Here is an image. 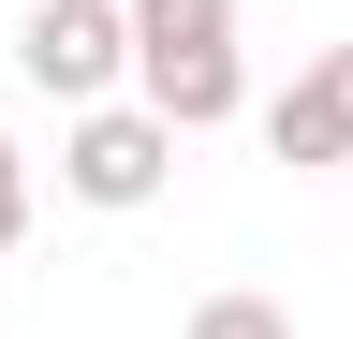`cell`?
<instances>
[{
	"label": "cell",
	"instance_id": "cell-1",
	"mask_svg": "<svg viewBox=\"0 0 353 339\" xmlns=\"http://www.w3.org/2000/svg\"><path fill=\"white\" fill-rule=\"evenodd\" d=\"M132 15V104L162 118L176 148L250 118V59H236V0H118Z\"/></svg>",
	"mask_w": 353,
	"mask_h": 339
},
{
	"label": "cell",
	"instance_id": "cell-2",
	"mask_svg": "<svg viewBox=\"0 0 353 339\" xmlns=\"http://www.w3.org/2000/svg\"><path fill=\"white\" fill-rule=\"evenodd\" d=\"M15 74H30L59 118L118 104V89H132V15H118V0H30V15H15Z\"/></svg>",
	"mask_w": 353,
	"mask_h": 339
},
{
	"label": "cell",
	"instance_id": "cell-3",
	"mask_svg": "<svg viewBox=\"0 0 353 339\" xmlns=\"http://www.w3.org/2000/svg\"><path fill=\"white\" fill-rule=\"evenodd\" d=\"M162 177H176V133L148 104H88V118H59V192L74 206H103V222H132V206H162Z\"/></svg>",
	"mask_w": 353,
	"mask_h": 339
},
{
	"label": "cell",
	"instance_id": "cell-4",
	"mask_svg": "<svg viewBox=\"0 0 353 339\" xmlns=\"http://www.w3.org/2000/svg\"><path fill=\"white\" fill-rule=\"evenodd\" d=\"M265 148H280L294 177H324V162H353V45L294 59V89H265Z\"/></svg>",
	"mask_w": 353,
	"mask_h": 339
},
{
	"label": "cell",
	"instance_id": "cell-5",
	"mask_svg": "<svg viewBox=\"0 0 353 339\" xmlns=\"http://www.w3.org/2000/svg\"><path fill=\"white\" fill-rule=\"evenodd\" d=\"M176 339H294V310L280 295H250V280H221V295H192V325Z\"/></svg>",
	"mask_w": 353,
	"mask_h": 339
},
{
	"label": "cell",
	"instance_id": "cell-6",
	"mask_svg": "<svg viewBox=\"0 0 353 339\" xmlns=\"http://www.w3.org/2000/svg\"><path fill=\"white\" fill-rule=\"evenodd\" d=\"M0 251H30V148L0 133Z\"/></svg>",
	"mask_w": 353,
	"mask_h": 339
}]
</instances>
